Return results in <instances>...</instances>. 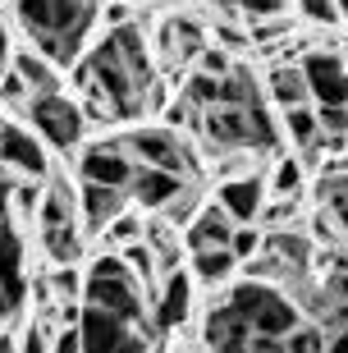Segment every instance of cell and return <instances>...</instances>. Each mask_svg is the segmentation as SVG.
Instances as JSON below:
<instances>
[{"label":"cell","mask_w":348,"mask_h":353,"mask_svg":"<svg viewBox=\"0 0 348 353\" xmlns=\"http://www.w3.org/2000/svg\"><path fill=\"white\" fill-rule=\"evenodd\" d=\"M261 88H266V101L275 105V110H289V105H303L311 101V88H307V74H303V65H271V74L261 79Z\"/></svg>","instance_id":"obj_19"},{"label":"cell","mask_w":348,"mask_h":353,"mask_svg":"<svg viewBox=\"0 0 348 353\" xmlns=\"http://www.w3.org/2000/svg\"><path fill=\"white\" fill-rule=\"evenodd\" d=\"M335 5H339V10H344V19H348V0H335Z\"/></svg>","instance_id":"obj_32"},{"label":"cell","mask_w":348,"mask_h":353,"mask_svg":"<svg viewBox=\"0 0 348 353\" xmlns=\"http://www.w3.org/2000/svg\"><path fill=\"white\" fill-rule=\"evenodd\" d=\"M51 147L37 138V129L28 119H0V165H10L14 174H32V179H46L51 170Z\"/></svg>","instance_id":"obj_10"},{"label":"cell","mask_w":348,"mask_h":353,"mask_svg":"<svg viewBox=\"0 0 348 353\" xmlns=\"http://www.w3.org/2000/svg\"><path fill=\"white\" fill-rule=\"evenodd\" d=\"M28 101V83L14 74V69H5L0 74V105H10V110H19V105Z\"/></svg>","instance_id":"obj_27"},{"label":"cell","mask_w":348,"mask_h":353,"mask_svg":"<svg viewBox=\"0 0 348 353\" xmlns=\"http://www.w3.org/2000/svg\"><path fill=\"white\" fill-rule=\"evenodd\" d=\"M220 10H229V14H238V19H266V14H280L284 10V0H216Z\"/></svg>","instance_id":"obj_26"},{"label":"cell","mask_w":348,"mask_h":353,"mask_svg":"<svg viewBox=\"0 0 348 353\" xmlns=\"http://www.w3.org/2000/svg\"><path fill=\"white\" fill-rule=\"evenodd\" d=\"M0 294L14 303V307H23V294H28V271H23V234H19V225L0 221Z\"/></svg>","instance_id":"obj_15"},{"label":"cell","mask_w":348,"mask_h":353,"mask_svg":"<svg viewBox=\"0 0 348 353\" xmlns=\"http://www.w3.org/2000/svg\"><path fill=\"white\" fill-rule=\"evenodd\" d=\"M266 197H271L266 174H229V179L216 188V202L229 211L234 221H257L261 207H266Z\"/></svg>","instance_id":"obj_14"},{"label":"cell","mask_w":348,"mask_h":353,"mask_svg":"<svg viewBox=\"0 0 348 353\" xmlns=\"http://www.w3.org/2000/svg\"><path fill=\"white\" fill-rule=\"evenodd\" d=\"M234 216L220 202H202L193 211V221L183 225V248H229V234H234Z\"/></svg>","instance_id":"obj_16"},{"label":"cell","mask_w":348,"mask_h":353,"mask_svg":"<svg viewBox=\"0 0 348 353\" xmlns=\"http://www.w3.org/2000/svg\"><path fill=\"white\" fill-rule=\"evenodd\" d=\"M202 349H220V353H247L252 349V326H247L238 307L229 299H220L207 316H202Z\"/></svg>","instance_id":"obj_11"},{"label":"cell","mask_w":348,"mask_h":353,"mask_svg":"<svg viewBox=\"0 0 348 353\" xmlns=\"http://www.w3.org/2000/svg\"><path fill=\"white\" fill-rule=\"evenodd\" d=\"M280 129L284 138L303 152V147L316 143V133H321V119H316V101H303V105H289V110H280Z\"/></svg>","instance_id":"obj_21"},{"label":"cell","mask_w":348,"mask_h":353,"mask_svg":"<svg viewBox=\"0 0 348 353\" xmlns=\"http://www.w3.org/2000/svg\"><path fill=\"white\" fill-rule=\"evenodd\" d=\"M19 115L37 129V138L51 147V152H74V147H83L88 115H83V101H74L65 88L60 92H28V101L19 105Z\"/></svg>","instance_id":"obj_4"},{"label":"cell","mask_w":348,"mask_h":353,"mask_svg":"<svg viewBox=\"0 0 348 353\" xmlns=\"http://www.w3.org/2000/svg\"><path fill=\"white\" fill-rule=\"evenodd\" d=\"M325 353H348V321L339 330H330V349H325Z\"/></svg>","instance_id":"obj_29"},{"label":"cell","mask_w":348,"mask_h":353,"mask_svg":"<svg viewBox=\"0 0 348 353\" xmlns=\"http://www.w3.org/2000/svg\"><path fill=\"white\" fill-rule=\"evenodd\" d=\"M316 207L330 211L348 234V170H321V179H316Z\"/></svg>","instance_id":"obj_23"},{"label":"cell","mask_w":348,"mask_h":353,"mask_svg":"<svg viewBox=\"0 0 348 353\" xmlns=\"http://www.w3.org/2000/svg\"><path fill=\"white\" fill-rule=\"evenodd\" d=\"M211 41V28L202 23V19H193V14H165L161 19V28H156V65H161V74H183L188 65H197V55L207 51Z\"/></svg>","instance_id":"obj_7"},{"label":"cell","mask_w":348,"mask_h":353,"mask_svg":"<svg viewBox=\"0 0 348 353\" xmlns=\"http://www.w3.org/2000/svg\"><path fill=\"white\" fill-rule=\"evenodd\" d=\"M10 51H14L10 46V28H5V19H0V60H10Z\"/></svg>","instance_id":"obj_30"},{"label":"cell","mask_w":348,"mask_h":353,"mask_svg":"<svg viewBox=\"0 0 348 353\" xmlns=\"http://www.w3.org/2000/svg\"><path fill=\"white\" fill-rule=\"evenodd\" d=\"M124 147L133 152L138 165H156V170H170L179 179H202V157L193 152V143L183 133H174V124H165V129H129Z\"/></svg>","instance_id":"obj_5"},{"label":"cell","mask_w":348,"mask_h":353,"mask_svg":"<svg viewBox=\"0 0 348 353\" xmlns=\"http://www.w3.org/2000/svg\"><path fill=\"white\" fill-rule=\"evenodd\" d=\"M0 74H5V60H0Z\"/></svg>","instance_id":"obj_33"},{"label":"cell","mask_w":348,"mask_h":353,"mask_svg":"<svg viewBox=\"0 0 348 353\" xmlns=\"http://www.w3.org/2000/svg\"><path fill=\"white\" fill-rule=\"evenodd\" d=\"M10 10L23 37L51 55L60 69L78 65L92 28L101 23V0H10Z\"/></svg>","instance_id":"obj_1"},{"label":"cell","mask_w":348,"mask_h":353,"mask_svg":"<svg viewBox=\"0 0 348 353\" xmlns=\"http://www.w3.org/2000/svg\"><path fill=\"white\" fill-rule=\"evenodd\" d=\"M74 170H78V179L129 188V179L138 174V161H133V152L124 147V138H96V143H83Z\"/></svg>","instance_id":"obj_9"},{"label":"cell","mask_w":348,"mask_h":353,"mask_svg":"<svg viewBox=\"0 0 348 353\" xmlns=\"http://www.w3.org/2000/svg\"><path fill=\"white\" fill-rule=\"evenodd\" d=\"M193 271H179V266H170V271H161V280H156L152 289V330L156 340H165V335H174V330L188 326V316H193Z\"/></svg>","instance_id":"obj_8"},{"label":"cell","mask_w":348,"mask_h":353,"mask_svg":"<svg viewBox=\"0 0 348 353\" xmlns=\"http://www.w3.org/2000/svg\"><path fill=\"white\" fill-rule=\"evenodd\" d=\"M307 165H303V157H275L271 174H266V188H271V197H303V188H307Z\"/></svg>","instance_id":"obj_22"},{"label":"cell","mask_w":348,"mask_h":353,"mask_svg":"<svg viewBox=\"0 0 348 353\" xmlns=\"http://www.w3.org/2000/svg\"><path fill=\"white\" fill-rule=\"evenodd\" d=\"M78 335H83V349L92 353H142L156 344L138 321L110 312V307H96V303L78 307Z\"/></svg>","instance_id":"obj_6"},{"label":"cell","mask_w":348,"mask_h":353,"mask_svg":"<svg viewBox=\"0 0 348 353\" xmlns=\"http://www.w3.org/2000/svg\"><path fill=\"white\" fill-rule=\"evenodd\" d=\"M183 183L197 179H179L170 170H156V165H138V174L129 179V202H138V211H165Z\"/></svg>","instance_id":"obj_17"},{"label":"cell","mask_w":348,"mask_h":353,"mask_svg":"<svg viewBox=\"0 0 348 353\" xmlns=\"http://www.w3.org/2000/svg\"><path fill=\"white\" fill-rule=\"evenodd\" d=\"M188 271H193L197 289H220L243 271V262H238L229 248H193L188 252Z\"/></svg>","instance_id":"obj_20"},{"label":"cell","mask_w":348,"mask_h":353,"mask_svg":"<svg viewBox=\"0 0 348 353\" xmlns=\"http://www.w3.org/2000/svg\"><path fill=\"white\" fill-rule=\"evenodd\" d=\"M294 5H298V14L316 28H339L344 23V10H339L335 0H294Z\"/></svg>","instance_id":"obj_25"},{"label":"cell","mask_w":348,"mask_h":353,"mask_svg":"<svg viewBox=\"0 0 348 353\" xmlns=\"http://www.w3.org/2000/svg\"><path fill=\"white\" fill-rule=\"evenodd\" d=\"M14 312H19V307H14V303H10V299H5V294H0V321H10V316H14Z\"/></svg>","instance_id":"obj_31"},{"label":"cell","mask_w":348,"mask_h":353,"mask_svg":"<svg viewBox=\"0 0 348 353\" xmlns=\"http://www.w3.org/2000/svg\"><path fill=\"white\" fill-rule=\"evenodd\" d=\"M14 179L19 174L10 165H0V221H10V193H14Z\"/></svg>","instance_id":"obj_28"},{"label":"cell","mask_w":348,"mask_h":353,"mask_svg":"<svg viewBox=\"0 0 348 353\" xmlns=\"http://www.w3.org/2000/svg\"><path fill=\"white\" fill-rule=\"evenodd\" d=\"M197 138L216 147V157H238V152H275L284 129L275 124L271 101H211L193 119Z\"/></svg>","instance_id":"obj_2"},{"label":"cell","mask_w":348,"mask_h":353,"mask_svg":"<svg viewBox=\"0 0 348 353\" xmlns=\"http://www.w3.org/2000/svg\"><path fill=\"white\" fill-rule=\"evenodd\" d=\"M303 74H307L311 101H344L348 105V65L335 51H307L303 55Z\"/></svg>","instance_id":"obj_13"},{"label":"cell","mask_w":348,"mask_h":353,"mask_svg":"<svg viewBox=\"0 0 348 353\" xmlns=\"http://www.w3.org/2000/svg\"><path fill=\"white\" fill-rule=\"evenodd\" d=\"M142 234H147V230H142L138 211H129V207H124L115 221L101 230V239H105V243H115V248H124V243H133V239H142Z\"/></svg>","instance_id":"obj_24"},{"label":"cell","mask_w":348,"mask_h":353,"mask_svg":"<svg viewBox=\"0 0 348 353\" xmlns=\"http://www.w3.org/2000/svg\"><path fill=\"white\" fill-rule=\"evenodd\" d=\"M124 207H129V188H110V183L78 179V221H83L88 234H101Z\"/></svg>","instance_id":"obj_12"},{"label":"cell","mask_w":348,"mask_h":353,"mask_svg":"<svg viewBox=\"0 0 348 353\" xmlns=\"http://www.w3.org/2000/svg\"><path fill=\"white\" fill-rule=\"evenodd\" d=\"M10 69L28 83V92H60L65 88V69L55 65L46 51H37V46H19V51H10Z\"/></svg>","instance_id":"obj_18"},{"label":"cell","mask_w":348,"mask_h":353,"mask_svg":"<svg viewBox=\"0 0 348 353\" xmlns=\"http://www.w3.org/2000/svg\"><path fill=\"white\" fill-rule=\"evenodd\" d=\"M225 299L238 307L247 326H252V349L247 353H284V335L303 321V303L289 294L275 280H261V275H243V280H229L225 285Z\"/></svg>","instance_id":"obj_3"}]
</instances>
